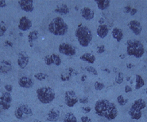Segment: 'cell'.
Returning a JSON list of instances; mask_svg holds the SVG:
<instances>
[{"label": "cell", "mask_w": 147, "mask_h": 122, "mask_svg": "<svg viewBox=\"0 0 147 122\" xmlns=\"http://www.w3.org/2000/svg\"><path fill=\"white\" fill-rule=\"evenodd\" d=\"M95 111L99 117H103L107 121H113L118 116L116 105L108 99H100L95 103Z\"/></svg>", "instance_id": "6da1fadb"}, {"label": "cell", "mask_w": 147, "mask_h": 122, "mask_svg": "<svg viewBox=\"0 0 147 122\" xmlns=\"http://www.w3.org/2000/svg\"><path fill=\"white\" fill-rule=\"evenodd\" d=\"M48 31L54 36H64L68 32V25L62 17H55L48 24Z\"/></svg>", "instance_id": "7a4b0ae2"}, {"label": "cell", "mask_w": 147, "mask_h": 122, "mask_svg": "<svg viewBox=\"0 0 147 122\" xmlns=\"http://www.w3.org/2000/svg\"><path fill=\"white\" fill-rule=\"evenodd\" d=\"M75 37L78 40L79 45L83 47H87L89 46L92 40V33L88 27L80 25L75 30Z\"/></svg>", "instance_id": "3957f363"}, {"label": "cell", "mask_w": 147, "mask_h": 122, "mask_svg": "<svg viewBox=\"0 0 147 122\" xmlns=\"http://www.w3.org/2000/svg\"><path fill=\"white\" fill-rule=\"evenodd\" d=\"M127 54L129 56L135 58H141L145 54L144 46L140 41L136 39H130L127 42Z\"/></svg>", "instance_id": "277c9868"}, {"label": "cell", "mask_w": 147, "mask_h": 122, "mask_svg": "<svg viewBox=\"0 0 147 122\" xmlns=\"http://www.w3.org/2000/svg\"><path fill=\"white\" fill-rule=\"evenodd\" d=\"M36 95L38 101L43 104L51 103L56 98L54 90L49 86H42L38 88L36 91Z\"/></svg>", "instance_id": "5b68a950"}, {"label": "cell", "mask_w": 147, "mask_h": 122, "mask_svg": "<svg viewBox=\"0 0 147 122\" xmlns=\"http://www.w3.org/2000/svg\"><path fill=\"white\" fill-rule=\"evenodd\" d=\"M146 107V103L143 99H136L128 111V114L130 117L133 120L141 119L142 116V110L145 109Z\"/></svg>", "instance_id": "8992f818"}, {"label": "cell", "mask_w": 147, "mask_h": 122, "mask_svg": "<svg viewBox=\"0 0 147 122\" xmlns=\"http://www.w3.org/2000/svg\"><path fill=\"white\" fill-rule=\"evenodd\" d=\"M14 114H15V117L18 120L23 121V120H26V119H28V118L32 117L34 113H33L31 107L29 105L21 104L16 107Z\"/></svg>", "instance_id": "52a82bcc"}, {"label": "cell", "mask_w": 147, "mask_h": 122, "mask_svg": "<svg viewBox=\"0 0 147 122\" xmlns=\"http://www.w3.org/2000/svg\"><path fill=\"white\" fill-rule=\"evenodd\" d=\"M58 51L67 56H74L76 55V49L71 44L67 43H61L58 47Z\"/></svg>", "instance_id": "ba28073f"}, {"label": "cell", "mask_w": 147, "mask_h": 122, "mask_svg": "<svg viewBox=\"0 0 147 122\" xmlns=\"http://www.w3.org/2000/svg\"><path fill=\"white\" fill-rule=\"evenodd\" d=\"M11 101L12 97L11 95V93L3 92L2 95L0 96V109L8 110L11 107Z\"/></svg>", "instance_id": "9c48e42d"}, {"label": "cell", "mask_w": 147, "mask_h": 122, "mask_svg": "<svg viewBox=\"0 0 147 122\" xmlns=\"http://www.w3.org/2000/svg\"><path fill=\"white\" fill-rule=\"evenodd\" d=\"M79 102L76 93L74 90H67L65 93V103L69 107H73Z\"/></svg>", "instance_id": "30bf717a"}, {"label": "cell", "mask_w": 147, "mask_h": 122, "mask_svg": "<svg viewBox=\"0 0 147 122\" xmlns=\"http://www.w3.org/2000/svg\"><path fill=\"white\" fill-rule=\"evenodd\" d=\"M44 63L47 66H51L54 64L58 67L61 64V59L57 54H52L44 57Z\"/></svg>", "instance_id": "8fae6325"}, {"label": "cell", "mask_w": 147, "mask_h": 122, "mask_svg": "<svg viewBox=\"0 0 147 122\" xmlns=\"http://www.w3.org/2000/svg\"><path fill=\"white\" fill-rule=\"evenodd\" d=\"M30 61V57L27 55L26 51H21L18 54V58H17V64L19 68L21 69H24L26 67Z\"/></svg>", "instance_id": "7c38bea8"}, {"label": "cell", "mask_w": 147, "mask_h": 122, "mask_svg": "<svg viewBox=\"0 0 147 122\" xmlns=\"http://www.w3.org/2000/svg\"><path fill=\"white\" fill-rule=\"evenodd\" d=\"M32 27V21L27 16H22L18 24V29L21 31H28Z\"/></svg>", "instance_id": "4fadbf2b"}, {"label": "cell", "mask_w": 147, "mask_h": 122, "mask_svg": "<svg viewBox=\"0 0 147 122\" xmlns=\"http://www.w3.org/2000/svg\"><path fill=\"white\" fill-rule=\"evenodd\" d=\"M18 84L21 86V88H25V89H30L34 85V81L30 77H21L18 80Z\"/></svg>", "instance_id": "5bb4252c"}, {"label": "cell", "mask_w": 147, "mask_h": 122, "mask_svg": "<svg viewBox=\"0 0 147 122\" xmlns=\"http://www.w3.org/2000/svg\"><path fill=\"white\" fill-rule=\"evenodd\" d=\"M21 8L26 12H32L34 10L33 0H21L18 2Z\"/></svg>", "instance_id": "9a60e30c"}, {"label": "cell", "mask_w": 147, "mask_h": 122, "mask_svg": "<svg viewBox=\"0 0 147 122\" xmlns=\"http://www.w3.org/2000/svg\"><path fill=\"white\" fill-rule=\"evenodd\" d=\"M129 28L135 35H140L142 32V25L137 20H132L129 22Z\"/></svg>", "instance_id": "2e32d148"}, {"label": "cell", "mask_w": 147, "mask_h": 122, "mask_svg": "<svg viewBox=\"0 0 147 122\" xmlns=\"http://www.w3.org/2000/svg\"><path fill=\"white\" fill-rule=\"evenodd\" d=\"M80 14L81 16L86 21H92L95 17V12L92 9H91L90 7H83L80 10Z\"/></svg>", "instance_id": "e0dca14e"}, {"label": "cell", "mask_w": 147, "mask_h": 122, "mask_svg": "<svg viewBox=\"0 0 147 122\" xmlns=\"http://www.w3.org/2000/svg\"><path fill=\"white\" fill-rule=\"evenodd\" d=\"M12 70V64L9 60H3L0 62V74L6 75Z\"/></svg>", "instance_id": "ac0fdd59"}, {"label": "cell", "mask_w": 147, "mask_h": 122, "mask_svg": "<svg viewBox=\"0 0 147 122\" xmlns=\"http://www.w3.org/2000/svg\"><path fill=\"white\" fill-rule=\"evenodd\" d=\"M60 111L56 108H53L48 111L47 116V121L51 122L57 121L59 117H60Z\"/></svg>", "instance_id": "d6986e66"}, {"label": "cell", "mask_w": 147, "mask_h": 122, "mask_svg": "<svg viewBox=\"0 0 147 122\" xmlns=\"http://www.w3.org/2000/svg\"><path fill=\"white\" fill-rule=\"evenodd\" d=\"M96 33L100 38H105L109 33V28L106 25H99L96 29Z\"/></svg>", "instance_id": "ffe728a7"}, {"label": "cell", "mask_w": 147, "mask_h": 122, "mask_svg": "<svg viewBox=\"0 0 147 122\" xmlns=\"http://www.w3.org/2000/svg\"><path fill=\"white\" fill-rule=\"evenodd\" d=\"M112 33V37H114L118 43H120L121 41L123 40V33L122 29H119V28H117V27L114 28L112 29V33Z\"/></svg>", "instance_id": "44dd1931"}, {"label": "cell", "mask_w": 147, "mask_h": 122, "mask_svg": "<svg viewBox=\"0 0 147 122\" xmlns=\"http://www.w3.org/2000/svg\"><path fill=\"white\" fill-rule=\"evenodd\" d=\"M38 37H39V32L38 30H33L29 33V35H28V43L30 44V47H34V43L38 38Z\"/></svg>", "instance_id": "7402d4cb"}, {"label": "cell", "mask_w": 147, "mask_h": 122, "mask_svg": "<svg viewBox=\"0 0 147 122\" xmlns=\"http://www.w3.org/2000/svg\"><path fill=\"white\" fill-rule=\"evenodd\" d=\"M80 59L82 61L89 63V64H94L95 61H96V56H95L94 55H92V54L87 52V53L83 54L80 56Z\"/></svg>", "instance_id": "603a6c76"}, {"label": "cell", "mask_w": 147, "mask_h": 122, "mask_svg": "<svg viewBox=\"0 0 147 122\" xmlns=\"http://www.w3.org/2000/svg\"><path fill=\"white\" fill-rule=\"evenodd\" d=\"M96 3L97 7L101 11L107 9L110 5V1L109 0H96Z\"/></svg>", "instance_id": "cb8c5ba5"}, {"label": "cell", "mask_w": 147, "mask_h": 122, "mask_svg": "<svg viewBox=\"0 0 147 122\" xmlns=\"http://www.w3.org/2000/svg\"><path fill=\"white\" fill-rule=\"evenodd\" d=\"M55 12H57L60 15H67L69 13V8L66 4H62V5L59 6L56 8V10H54Z\"/></svg>", "instance_id": "d4e9b609"}, {"label": "cell", "mask_w": 147, "mask_h": 122, "mask_svg": "<svg viewBox=\"0 0 147 122\" xmlns=\"http://www.w3.org/2000/svg\"><path fill=\"white\" fill-rule=\"evenodd\" d=\"M144 85H145V81L142 78V76H140L139 74L136 75V86H135V89L139 90L142 87H143Z\"/></svg>", "instance_id": "484cf974"}, {"label": "cell", "mask_w": 147, "mask_h": 122, "mask_svg": "<svg viewBox=\"0 0 147 122\" xmlns=\"http://www.w3.org/2000/svg\"><path fill=\"white\" fill-rule=\"evenodd\" d=\"M63 122H77V118L72 112H67L64 117Z\"/></svg>", "instance_id": "4316f807"}, {"label": "cell", "mask_w": 147, "mask_h": 122, "mask_svg": "<svg viewBox=\"0 0 147 122\" xmlns=\"http://www.w3.org/2000/svg\"><path fill=\"white\" fill-rule=\"evenodd\" d=\"M73 69L72 68H70V69H69V73H65V74H62L61 76V80L62 81H68L70 78V77L72 76V73H73Z\"/></svg>", "instance_id": "83f0119b"}, {"label": "cell", "mask_w": 147, "mask_h": 122, "mask_svg": "<svg viewBox=\"0 0 147 122\" xmlns=\"http://www.w3.org/2000/svg\"><path fill=\"white\" fill-rule=\"evenodd\" d=\"M7 28L5 22L0 21V37H2L5 34V33L7 32Z\"/></svg>", "instance_id": "f1b7e54d"}, {"label": "cell", "mask_w": 147, "mask_h": 122, "mask_svg": "<svg viewBox=\"0 0 147 122\" xmlns=\"http://www.w3.org/2000/svg\"><path fill=\"white\" fill-rule=\"evenodd\" d=\"M48 77V76L46 73H38L36 74H34V78L37 79L38 81H44Z\"/></svg>", "instance_id": "f546056e"}, {"label": "cell", "mask_w": 147, "mask_h": 122, "mask_svg": "<svg viewBox=\"0 0 147 122\" xmlns=\"http://www.w3.org/2000/svg\"><path fill=\"white\" fill-rule=\"evenodd\" d=\"M123 80H124V75H123V73L122 72H119L118 74L116 75L115 82L117 84H122Z\"/></svg>", "instance_id": "4dcf8cb0"}, {"label": "cell", "mask_w": 147, "mask_h": 122, "mask_svg": "<svg viewBox=\"0 0 147 122\" xmlns=\"http://www.w3.org/2000/svg\"><path fill=\"white\" fill-rule=\"evenodd\" d=\"M117 101H118V103H119V104L120 105V106H124V105H126V103H127V99H125L123 95H119L117 97Z\"/></svg>", "instance_id": "1f68e13d"}, {"label": "cell", "mask_w": 147, "mask_h": 122, "mask_svg": "<svg viewBox=\"0 0 147 122\" xmlns=\"http://www.w3.org/2000/svg\"><path fill=\"white\" fill-rule=\"evenodd\" d=\"M105 88V84L100 81H96L94 83V89L97 91L102 90Z\"/></svg>", "instance_id": "d6a6232c"}, {"label": "cell", "mask_w": 147, "mask_h": 122, "mask_svg": "<svg viewBox=\"0 0 147 122\" xmlns=\"http://www.w3.org/2000/svg\"><path fill=\"white\" fill-rule=\"evenodd\" d=\"M86 70H87V72H88L89 73L94 75V76H97L98 75L97 70L95 69L93 66H88V67H86Z\"/></svg>", "instance_id": "836d02e7"}, {"label": "cell", "mask_w": 147, "mask_h": 122, "mask_svg": "<svg viewBox=\"0 0 147 122\" xmlns=\"http://www.w3.org/2000/svg\"><path fill=\"white\" fill-rule=\"evenodd\" d=\"M79 102L83 104H87L88 103V97H82L79 99Z\"/></svg>", "instance_id": "e575fe53"}, {"label": "cell", "mask_w": 147, "mask_h": 122, "mask_svg": "<svg viewBox=\"0 0 147 122\" xmlns=\"http://www.w3.org/2000/svg\"><path fill=\"white\" fill-rule=\"evenodd\" d=\"M105 47L104 45H100L98 47V49H97V53L98 54H102L105 52Z\"/></svg>", "instance_id": "d590c367"}, {"label": "cell", "mask_w": 147, "mask_h": 122, "mask_svg": "<svg viewBox=\"0 0 147 122\" xmlns=\"http://www.w3.org/2000/svg\"><path fill=\"white\" fill-rule=\"evenodd\" d=\"M4 88H5L6 92H8V93H11V92L13 90V87H12V85H10V84H7V85H5Z\"/></svg>", "instance_id": "8d00e7d4"}, {"label": "cell", "mask_w": 147, "mask_h": 122, "mask_svg": "<svg viewBox=\"0 0 147 122\" xmlns=\"http://www.w3.org/2000/svg\"><path fill=\"white\" fill-rule=\"evenodd\" d=\"M81 122H92L91 118H89L87 116H83L81 117Z\"/></svg>", "instance_id": "74e56055"}, {"label": "cell", "mask_w": 147, "mask_h": 122, "mask_svg": "<svg viewBox=\"0 0 147 122\" xmlns=\"http://www.w3.org/2000/svg\"><path fill=\"white\" fill-rule=\"evenodd\" d=\"M82 109H83V111H84L85 114H88V113H89L90 111H92V108H91L90 107H88V106L83 107H82Z\"/></svg>", "instance_id": "f35d334b"}, {"label": "cell", "mask_w": 147, "mask_h": 122, "mask_svg": "<svg viewBox=\"0 0 147 122\" xmlns=\"http://www.w3.org/2000/svg\"><path fill=\"white\" fill-rule=\"evenodd\" d=\"M131 9H132V7H131V6H127V7H124V12L125 13H130Z\"/></svg>", "instance_id": "ab89813d"}, {"label": "cell", "mask_w": 147, "mask_h": 122, "mask_svg": "<svg viewBox=\"0 0 147 122\" xmlns=\"http://www.w3.org/2000/svg\"><path fill=\"white\" fill-rule=\"evenodd\" d=\"M124 91L126 92V93H130L132 91V88H131L130 85H126L125 86V89H124Z\"/></svg>", "instance_id": "60d3db41"}, {"label": "cell", "mask_w": 147, "mask_h": 122, "mask_svg": "<svg viewBox=\"0 0 147 122\" xmlns=\"http://www.w3.org/2000/svg\"><path fill=\"white\" fill-rule=\"evenodd\" d=\"M6 6H7V2L4 0H0V8L5 7Z\"/></svg>", "instance_id": "b9f144b4"}, {"label": "cell", "mask_w": 147, "mask_h": 122, "mask_svg": "<svg viewBox=\"0 0 147 122\" xmlns=\"http://www.w3.org/2000/svg\"><path fill=\"white\" fill-rule=\"evenodd\" d=\"M137 8H132V9H131V12H130L129 14H130L131 16H134V15H136V14H137Z\"/></svg>", "instance_id": "7bdbcfd3"}, {"label": "cell", "mask_w": 147, "mask_h": 122, "mask_svg": "<svg viewBox=\"0 0 147 122\" xmlns=\"http://www.w3.org/2000/svg\"><path fill=\"white\" fill-rule=\"evenodd\" d=\"M99 24L100 25H105V19L104 18H100L99 20Z\"/></svg>", "instance_id": "ee69618b"}, {"label": "cell", "mask_w": 147, "mask_h": 122, "mask_svg": "<svg viewBox=\"0 0 147 122\" xmlns=\"http://www.w3.org/2000/svg\"><path fill=\"white\" fill-rule=\"evenodd\" d=\"M126 66L127 69H131V68H133V67H134V65L131 64H127Z\"/></svg>", "instance_id": "f6af8a7d"}, {"label": "cell", "mask_w": 147, "mask_h": 122, "mask_svg": "<svg viewBox=\"0 0 147 122\" xmlns=\"http://www.w3.org/2000/svg\"><path fill=\"white\" fill-rule=\"evenodd\" d=\"M87 79V75H83L82 77H81V81H85V80Z\"/></svg>", "instance_id": "bcb514c9"}, {"label": "cell", "mask_w": 147, "mask_h": 122, "mask_svg": "<svg viewBox=\"0 0 147 122\" xmlns=\"http://www.w3.org/2000/svg\"><path fill=\"white\" fill-rule=\"evenodd\" d=\"M11 42H8V41H7V42H6V44H7V45H10L11 47H12V44H11V43H10Z\"/></svg>", "instance_id": "7dc6e473"}, {"label": "cell", "mask_w": 147, "mask_h": 122, "mask_svg": "<svg viewBox=\"0 0 147 122\" xmlns=\"http://www.w3.org/2000/svg\"><path fill=\"white\" fill-rule=\"evenodd\" d=\"M131 79V77H127V81H129V80Z\"/></svg>", "instance_id": "c3c4849f"}, {"label": "cell", "mask_w": 147, "mask_h": 122, "mask_svg": "<svg viewBox=\"0 0 147 122\" xmlns=\"http://www.w3.org/2000/svg\"><path fill=\"white\" fill-rule=\"evenodd\" d=\"M146 94H147V86H146Z\"/></svg>", "instance_id": "681fc988"}, {"label": "cell", "mask_w": 147, "mask_h": 122, "mask_svg": "<svg viewBox=\"0 0 147 122\" xmlns=\"http://www.w3.org/2000/svg\"><path fill=\"white\" fill-rule=\"evenodd\" d=\"M146 55H147V51H146Z\"/></svg>", "instance_id": "f907efd6"}]
</instances>
